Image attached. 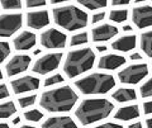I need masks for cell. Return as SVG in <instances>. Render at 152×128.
Wrapping results in <instances>:
<instances>
[{
	"mask_svg": "<svg viewBox=\"0 0 152 128\" xmlns=\"http://www.w3.org/2000/svg\"><path fill=\"white\" fill-rule=\"evenodd\" d=\"M77 99V94L70 86H62L45 91L41 95L39 105L52 113L69 112L74 108Z\"/></svg>",
	"mask_w": 152,
	"mask_h": 128,
	"instance_id": "cell-1",
	"label": "cell"
},
{
	"mask_svg": "<svg viewBox=\"0 0 152 128\" xmlns=\"http://www.w3.org/2000/svg\"><path fill=\"white\" fill-rule=\"evenodd\" d=\"M113 103L107 99H86L79 104L75 112L76 118L84 126L105 119L113 110Z\"/></svg>",
	"mask_w": 152,
	"mask_h": 128,
	"instance_id": "cell-2",
	"label": "cell"
},
{
	"mask_svg": "<svg viewBox=\"0 0 152 128\" xmlns=\"http://www.w3.org/2000/svg\"><path fill=\"white\" fill-rule=\"evenodd\" d=\"M53 20L66 31L74 32L85 28L88 24V14L74 5H65L53 9Z\"/></svg>",
	"mask_w": 152,
	"mask_h": 128,
	"instance_id": "cell-3",
	"label": "cell"
},
{
	"mask_svg": "<svg viewBox=\"0 0 152 128\" xmlns=\"http://www.w3.org/2000/svg\"><path fill=\"white\" fill-rule=\"evenodd\" d=\"M95 62V53L91 48H80L67 53L64 71L69 78H75L77 75L86 72L93 67Z\"/></svg>",
	"mask_w": 152,
	"mask_h": 128,
	"instance_id": "cell-4",
	"label": "cell"
},
{
	"mask_svg": "<svg viewBox=\"0 0 152 128\" xmlns=\"http://www.w3.org/2000/svg\"><path fill=\"white\" fill-rule=\"evenodd\" d=\"M83 94H105L115 86V80L109 74H91L75 81Z\"/></svg>",
	"mask_w": 152,
	"mask_h": 128,
	"instance_id": "cell-5",
	"label": "cell"
},
{
	"mask_svg": "<svg viewBox=\"0 0 152 128\" xmlns=\"http://www.w3.org/2000/svg\"><path fill=\"white\" fill-rule=\"evenodd\" d=\"M147 74H148V66L146 64H136L131 65L128 67L123 69L118 72V78H119L121 83L123 84H137L141 80H143Z\"/></svg>",
	"mask_w": 152,
	"mask_h": 128,
	"instance_id": "cell-6",
	"label": "cell"
},
{
	"mask_svg": "<svg viewBox=\"0 0 152 128\" xmlns=\"http://www.w3.org/2000/svg\"><path fill=\"white\" fill-rule=\"evenodd\" d=\"M23 23V17L20 13L3 14L0 18V34L3 37H9L20 29Z\"/></svg>",
	"mask_w": 152,
	"mask_h": 128,
	"instance_id": "cell-7",
	"label": "cell"
},
{
	"mask_svg": "<svg viewBox=\"0 0 152 128\" xmlns=\"http://www.w3.org/2000/svg\"><path fill=\"white\" fill-rule=\"evenodd\" d=\"M61 59H62V53H58V52H56V53H47L43 57L38 59L36 61L34 66H33V71L39 75H46L51 72V71H55L58 67Z\"/></svg>",
	"mask_w": 152,
	"mask_h": 128,
	"instance_id": "cell-8",
	"label": "cell"
},
{
	"mask_svg": "<svg viewBox=\"0 0 152 128\" xmlns=\"http://www.w3.org/2000/svg\"><path fill=\"white\" fill-rule=\"evenodd\" d=\"M41 45L46 48H64L66 45V34L56 28H50L42 33Z\"/></svg>",
	"mask_w": 152,
	"mask_h": 128,
	"instance_id": "cell-9",
	"label": "cell"
},
{
	"mask_svg": "<svg viewBox=\"0 0 152 128\" xmlns=\"http://www.w3.org/2000/svg\"><path fill=\"white\" fill-rule=\"evenodd\" d=\"M31 65V56L28 55H17L9 61L5 66L8 76H14L20 72H24Z\"/></svg>",
	"mask_w": 152,
	"mask_h": 128,
	"instance_id": "cell-10",
	"label": "cell"
},
{
	"mask_svg": "<svg viewBox=\"0 0 152 128\" xmlns=\"http://www.w3.org/2000/svg\"><path fill=\"white\" fill-rule=\"evenodd\" d=\"M133 23L138 28H146L152 26V7L142 5L136 7L132 12Z\"/></svg>",
	"mask_w": 152,
	"mask_h": 128,
	"instance_id": "cell-11",
	"label": "cell"
},
{
	"mask_svg": "<svg viewBox=\"0 0 152 128\" xmlns=\"http://www.w3.org/2000/svg\"><path fill=\"white\" fill-rule=\"evenodd\" d=\"M39 84H41V81L38 78L29 76V75H28V76H23L17 80H13L12 88L15 94H23V93L32 91V90H37L39 88Z\"/></svg>",
	"mask_w": 152,
	"mask_h": 128,
	"instance_id": "cell-12",
	"label": "cell"
},
{
	"mask_svg": "<svg viewBox=\"0 0 152 128\" xmlns=\"http://www.w3.org/2000/svg\"><path fill=\"white\" fill-rule=\"evenodd\" d=\"M117 34H118V28L112 24H108V23L94 27L91 31V37L94 42H105L112 39Z\"/></svg>",
	"mask_w": 152,
	"mask_h": 128,
	"instance_id": "cell-13",
	"label": "cell"
},
{
	"mask_svg": "<svg viewBox=\"0 0 152 128\" xmlns=\"http://www.w3.org/2000/svg\"><path fill=\"white\" fill-rule=\"evenodd\" d=\"M50 23V17L47 10H38L27 14V26L33 29H41Z\"/></svg>",
	"mask_w": 152,
	"mask_h": 128,
	"instance_id": "cell-14",
	"label": "cell"
},
{
	"mask_svg": "<svg viewBox=\"0 0 152 128\" xmlns=\"http://www.w3.org/2000/svg\"><path fill=\"white\" fill-rule=\"evenodd\" d=\"M13 45H14V48L18 51H28L32 47H34L36 45V34L32 32L24 31V32L19 33L15 38H14Z\"/></svg>",
	"mask_w": 152,
	"mask_h": 128,
	"instance_id": "cell-15",
	"label": "cell"
},
{
	"mask_svg": "<svg viewBox=\"0 0 152 128\" xmlns=\"http://www.w3.org/2000/svg\"><path fill=\"white\" fill-rule=\"evenodd\" d=\"M124 64H126V59L123 57V56L109 53V55L102 56V59L99 60L98 67L104 69V70H115V69L121 67V66L124 65Z\"/></svg>",
	"mask_w": 152,
	"mask_h": 128,
	"instance_id": "cell-16",
	"label": "cell"
},
{
	"mask_svg": "<svg viewBox=\"0 0 152 128\" xmlns=\"http://www.w3.org/2000/svg\"><path fill=\"white\" fill-rule=\"evenodd\" d=\"M137 45V38L133 34H126L122 36L121 38H118L117 41H114L112 43V48L121 51V52H128L133 50Z\"/></svg>",
	"mask_w": 152,
	"mask_h": 128,
	"instance_id": "cell-17",
	"label": "cell"
},
{
	"mask_svg": "<svg viewBox=\"0 0 152 128\" xmlns=\"http://www.w3.org/2000/svg\"><path fill=\"white\" fill-rule=\"evenodd\" d=\"M140 116V108L138 105L133 104V105H126L122 107L117 110L114 118L118 121H131V119H136Z\"/></svg>",
	"mask_w": 152,
	"mask_h": 128,
	"instance_id": "cell-18",
	"label": "cell"
},
{
	"mask_svg": "<svg viewBox=\"0 0 152 128\" xmlns=\"http://www.w3.org/2000/svg\"><path fill=\"white\" fill-rule=\"evenodd\" d=\"M42 127H45V128H60V127H76V123L71 119L70 117H60V116H57V117H51L48 118L43 124H42Z\"/></svg>",
	"mask_w": 152,
	"mask_h": 128,
	"instance_id": "cell-19",
	"label": "cell"
},
{
	"mask_svg": "<svg viewBox=\"0 0 152 128\" xmlns=\"http://www.w3.org/2000/svg\"><path fill=\"white\" fill-rule=\"evenodd\" d=\"M112 98H114L117 102H119V103H126V102H131V100L137 99V94H136L134 89L122 88V89L115 90V91L112 94Z\"/></svg>",
	"mask_w": 152,
	"mask_h": 128,
	"instance_id": "cell-20",
	"label": "cell"
},
{
	"mask_svg": "<svg viewBox=\"0 0 152 128\" xmlns=\"http://www.w3.org/2000/svg\"><path fill=\"white\" fill-rule=\"evenodd\" d=\"M141 48L145 53L152 57V31L142 33L141 36Z\"/></svg>",
	"mask_w": 152,
	"mask_h": 128,
	"instance_id": "cell-21",
	"label": "cell"
},
{
	"mask_svg": "<svg viewBox=\"0 0 152 128\" xmlns=\"http://www.w3.org/2000/svg\"><path fill=\"white\" fill-rule=\"evenodd\" d=\"M79 4H81L83 7L90 9V10H95V9H102L107 7L108 0H77Z\"/></svg>",
	"mask_w": 152,
	"mask_h": 128,
	"instance_id": "cell-22",
	"label": "cell"
},
{
	"mask_svg": "<svg viewBox=\"0 0 152 128\" xmlns=\"http://www.w3.org/2000/svg\"><path fill=\"white\" fill-rule=\"evenodd\" d=\"M15 112H17V108H15V104L13 102H7V103H3L1 105H0V114H1L3 119H7V118L13 116Z\"/></svg>",
	"mask_w": 152,
	"mask_h": 128,
	"instance_id": "cell-23",
	"label": "cell"
},
{
	"mask_svg": "<svg viewBox=\"0 0 152 128\" xmlns=\"http://www.w3.org/2000/svg\"><path fill=\"white\" fill-rule=\"evenodd\" d=\"M109 18L110 20L115 22V23H122V22H126L127 18H128V10L127 9H114V10L110 12L109 14Z\"/></svg>",
	"mask_w": 152,
	"mask_h": 128,
	"instance_id": "cell-24",
	"label": "cell"
},
{
	"mask_svg": "<svg viewBox=\"0 0 152 128\" xmlns=\"http://www.w3.org/2000/svg\"><path fill=\"white\" fill-rule=\"evenodd\" d=\"M86 42H88V33L81 32V33H77V34L71 37L70 45L71 46H81V45H85Z\"/></svg>",
	"mask_w": 152,
	"mask_h": 128,
	"instance_id": "cell-25",
	"label": "cell"
},
{
	"mask_svg": "<svg viewBox=\"0 0 152 128\" xmlns=\"http://www.w3.org/2000/svg\"><path fill=\"white\" fill-rule=\"evenodd\" d=\"M24 118L29 122H39L43 118V113L38 110V109H32V110H28L24 113Z\"/></svg>",
	"mask_w": 152,
	"mask_h": 128,
	"instance_id": "cell-26",
	"label": "cell"
},
{
	"mask_svg": "<svg viewBox=\"0 0 152 128\" xmlns=\"http://www.w3.org/2000/svg\"><path fill=\"white\" fill-rule=\"evenodd\" d=\"M140 93L143 98L152 97V78L147 80V81L140 88Z\"/></svg>",
	"mask_w": 152,
	"mask_h": 128,
	"instance_id": "cell-27",
	"label": "cell"
},
{
	"mask_svg": "<svg viewBox=\"0 0 152 128\" xmlns=\"http://www.w3.org/2000/svg\"><path fill=\"white\" fill-rule=\"evenodd\" d=\"M3 9H20L22 0H1Z\"/></svg>",
	"mask_w": 152,
	"mask_h": 128,
	"instance_id": "cell-28",
	"label": "cell"
},
{
	"mask_svg": "<svg viewBox=\"0 0 152 128\" xmlns=\"http://www.w3.org/2000/svg\"><path fill=\"white\" fill-rule=\"evenodd\" d=\"M36 95H28V97H23V98H19L18 99V103L20 108H28L33 105V104L36 103Z\"/></svg>",
	"mask_w": 152,
	"mask_h": 128,
	"instance_id": "cell-29",
	"label": "cell"
},
{
	"mask_svg": "<svg viewBox=\"0 0 152 128\" xmlns=\"http://www.w3.org/2000/svg\"><path fill=\"white\" fill-rule=\"evenodd\" d=\"M64 81V78L61 74H55L52 76L47 78L46 81H45V86H50V85H55V84H58V83H62Z\"/></svg>",
	"mask_w": 152,
	"mask_h": 128,
	"instance_id": "cell-30",
	"label": "cell"
},
{
	"mask_svg": "<svg viewBox=\"0 0 152 128\" xmlns=\"http://www.w3.org/2000/svg\"><path fill=\"white\" fill-rule=\"evenodd\" d=\"M0 48H1V59H0V61L1 62H4V60H5L8 57V55L10 53V47H9V43L8 42H1L0 43Z\"/></svg>",
	"mask_w": 152,
	"mask_h": 128,
	"instance_id": "cell-31",
	"label": "cell"
},
{
	"mask_svg": "<svg viewBox=\"0 0 152 128\" xmlns=\"http://www.w3.org/2000/svg\"><path fill=\"white\" fill-rule=\"evenodd\" d=\"M46 4V0H26V5L28 8H37L43 7Z\"/></svg>",
	"mask_w": 152,
	"mask_h": 128,
	"instance_id": "cell-32",
	"label": "cell"
},
{
	"mask_svg": "<svg viewBox=\"0 0 152 128\" xmlns=\"http://www.w3.org/2000/svg\"><path fill=\"white\" fill-rule=\"evenodd\" d=\"M104 17H105V13L104 12H100V13H95L94 15H93V23H98V22H100L104 19Z\"/></svg>",
	"mask_w": 152,
	"mask_h": 128,
	"instance_id": "cell-33",
	"label": "cell"
},
{
	"mask_svg": "<svg viewBox=\"0 0 152 128\" xmlns=\"http://www.w3.org/2000/svg\"><path fill=\"white\" fill-rule=\"evenodd\" d=\"M143 112L145 114H152V100L146 102L143 104Z\"/></svg>",
	"mask_w": 152,
	"mask_h": 128,
	"instance_id": "cell-34",
	"label": "cell"
},
{
	"mask_svg": "<svg viewBox=\"0 0 152 128\" xmlns=\"http://www.w3.org/2000/svg\"><path fill=\"white\" fill-rule=\"evenodd\" d=\"M0 99H5V98H8V95H9V93H8V89H7V85L5 84H3L1 86H0Z\"/></svg>",
	"mask_w": 152,
	"mask_h": 128,
	"instance_id": "cell-35",
	"label": "cell"
},
{
	"mask_svg": "<svg viewBox=\"0 0 152 128\" xmlns=\"http://www.w3.org/2000/svg\"><path fill=\"white\" fill-rule=\"evenodd\" d=\"M129 3H131V0H112L113 5H127Z\"/></svg>",
	"mask_w": 152,
	"mask_h": 128,
	"instance_id": "cell-36",
	"label": "cell"
},
{
	"mask_svg": "<svg viewBox=\"0 0 152 128\" xmlns=\"http://www.w3.org/2000/svg\"><path fill=\"white\" fill-rule=\"evenodd\" d=\"M100 127H121V124H118V123H113V122H109V123H104V124H102Z\"/></svg>",
	"mask_w": 152,
	"mask_h": 128,
	"instance_id": "cell-37",
	"label": "cell"
},
{
	"mask_svg": "<svg viewBox=\"0 0 152 128\" xmlns=\"http://www.w3.org/2000/svg\"><path fill=\"white\" fill-rule=\"evenodd\" d=\"M141 59H142V56L140 53H133V55H131V60L132 61H137V60H141Z\"/></svg>",
	"mask_w": 152,
	"mask_h": 128,
	"instance_id": "cell-38",
	"label": "cell"
},
{
	"mask_svg": "<svg viewBox=\"0 0 152 128\" xmlns=\"http://www.w3.org/2000/svg\"><path fill=\"white\" fill-rule=\"evenodd\" d=\"M134 127H142V123L137 122V123H131L129 124V128H134Z\"/></svg>",
	"mask_w": 152,
	"mask_h": 128,
	"instance_id": "cell-39",
	"label": "cell"
},
{
	"mask_svg": "<svg viewBox=\"0 0 152 128\" xmlns=\"http://www.w3.org/2000/svg\"><path fill=\"white\" fill-rule=\"evenodd\" d=\"M146 126L148 127V128H152V118H147V121H146Z\"/></svg>",
	"mask_w": 152,
	"mask_h": 128,
	"instance_id": "cell-40",
	"label": "cell"
},
{
	"mask_svg": "<svg viewBox=\"0 0 152 128\" xmlns=\"http://www.w3.org/2000/svg\"><path fill=\"white\" fill-rule=\"evenodd\" d=\"M96 50H98L99 52H104V51H107V47H105V46H98Z\"/></svg>",
	"mask_w": 152,
	"mask_h": 128,
	"instance_id": "cell-41",
	"label": "cell"
},
{
	"mask_svg": "<svg viewBox=\"0 0 152 128\" xmlns=\"http://www.w3.org/2000/svg\"><path fill=\"white\" fill-rule=\"evenodd\" d=\"M65 1H69V0H51L52 4H58V3H65Z\"/></svg>",
	"mask_w": 152,
	"mask_h": 128,
	"instance_id": "cell-42",
	"label": "cell"
},
{
	"mask_svg": "<svg viewBox=\"0 0 152 128\" xmlns=\"http://www.w3.org/2000/svg\"><path fill=\"white\" fill-rule=\"evenodd\" d=\"M123 29H124V31H127V32H129V31H132V27H131L129 24H126L124 27H123Z\"/></svg>",
	"mask_w": 152,
	"mask_h": 128,
	"instance_id": "cell-43",
	"label": "cell"
},
{
	"mask_svg": "<svg viewBox=\"0 0 152 128\" xmlns=\"http://www.w3.org/2000/svg\"><path fill=\"white\" fill-rule=\"evenodd\" d=\"M19 121H20V118H15V119L13 121V124H18V123H19Z\"/></svg>",
	"mask_w": 152,
	"mask_h": 128,
	"instance_id": "cell-44",
	"label": "cell"
},
{
	"mask_svg": "<svg viewBox=\"0 0 152 128\" xmlns=\"http://www.w3.org/2000/svg\"><path fill=\"white\" fill-rule=\"evenodd\" d=\"M41 53V50H36V51H33V55H39Z\"/></svg>",
	"mask_w": 152,
	"mask_h": 128,
	"instance_id": "cell-45",
	"label": "cell"
},
{
	"mask_svg": "<svg viewBox=\"0 0 152 128\" xmlns=\"http://www.w3.org/2000/svg\"><path fill=\"white\" fill-rule=\"evenodd\" d=\"M134 1L138 4V3H143V1H146V0H134Z\"/></svg>",
	"mask_w": 152,
	"mask_h": 128,
	"instance_id": "cell-46",
	"label": "cell"
}]
</instances>
